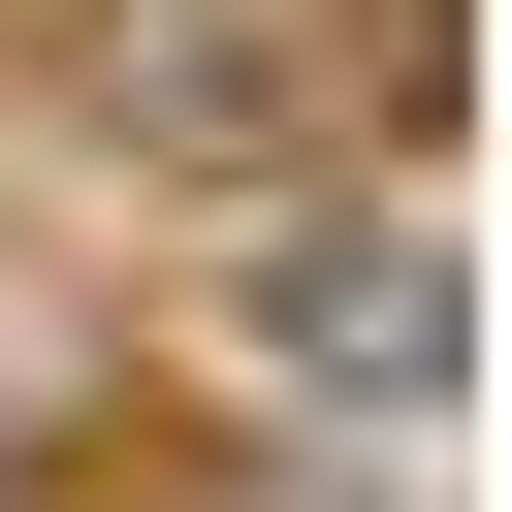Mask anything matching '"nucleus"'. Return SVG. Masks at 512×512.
<instances>
[{
    "label": "nucleus",
    "instance_id": "obj_1",
    "mask_svg": "<svg viewBox=\"0 0 512 512\" xmlns=\"http://www.w3.org/2000/svg\"><path fill=\"white\" fill-rule=\"evenodd\" d=\"M256 352H352V384H448V288H416L384 224H288V256H256Z\"/></svg>",
    "mask_w": 512,
    "mask_h": 512
}]
</instances>
